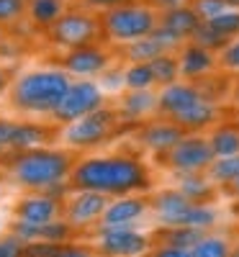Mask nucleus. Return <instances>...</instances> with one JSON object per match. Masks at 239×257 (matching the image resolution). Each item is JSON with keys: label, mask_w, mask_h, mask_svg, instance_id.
Wrapping results in <instances>:
<instances>
[{"label": "nucleus", "mask_w": 239, "mask_h": 257, "mask_svg": "<svg viewBox=\"0 0 239 257\" xmlns=\"http://www.w3.org/2000/svg\"><path fill=\"white\" fill-rule=\"evenodd\" d=\"M72 185L77 190H93L103 196H126L149 185L144 167L132 157H93L72 170Z\"/></svg>", "instance_id": "f257e3e1"}, {"label": "nucleus", "mask_w": 239, "mask_h": 257, "mask_svg": "<svg viewBox=\"0 0 239 257\" xmlns=\"http://www.w3.org/2000/svg\"><path fill=\"white\" fill-rule=\"evenodd\" d=\"M70 90V77L62 70H39L13 85V105L29 113H54Z\"/></svg>", "instance_id": "f03ea898"}, {"label": "nucleus", "mask_w": 239, "mask_h": 257, "mask_svg": "<svg viewBox=\"0 0 239 257\" xmlns=\"http://www.w3.org/2000/svg\"><path fill=\"white\" fill-rule=\"evenodd\" d=\"M70 173V155L57 152V149H29L18 152L11 162V175L18 185L47 190L54 183H62V178Z\"/></svg>", "instance_id": "7ed1b4c3"}, {"label": "nucleus", "mask_w": 239, "mask_h": 257, "mask_svg": "<svg viewBox=\"0 0 239 257\" xmlns=\"http://www.w3.org/2000/svg\"><path fill=\"white\" fill-rule=\"evenodd\" d=\"M103 26H105L108 36H113L116 41H139L157 29V21L149 8L118 6V8H111L105 13Z\"/></svg>", "instance_id": "20e7f679"}, {"label": "nucleus", "mask_w": 239, "mask_h": 257, "mask_svg": "<svg viewBox=\"0 0 239 257\" xmlns=\"http://www.w3.org/2000/svg\"><path fill=\"white\" fill-rule=\"evenodd\" d=\"M100 103H103V93L98 85L90 80H80V82L70 85L67 95H64V100L59 103V108L52 116L64 123H75L85 116L100 111Z\"/></svg>", "instance_id": "39448f33"}, {"label": "nucleus", "mask_w": 239, "mask_h": 257, "mask_svg": "<svg viewBox=\"0 0 239 257\" xmlns=\"http://www.w3.org/2000/svg\"><path fill=\"white\" fill-rule=\"evenodd\" d=\"M213 160L216 155H213L208 139L203 137H185L167 152L170 167L178 170L180 175H193V173H201V170H208Z\"/></svg>", "instance_id": "423d86ee"}, {"label": "nucleus", "mask_w": 239, "mask_h": 257, "mask_svg": "<svg viewBox=\"0 0 239 257\" xmlns=\"http://www.w3.org/2000/svg\"><path fill=\"white\" fill-rule=\"evenodd\" d=\"M113 126H116V113L100 108L90 116L70 123L67 132H64V142L70 147H95L113 132Z\"/></svg>", "instance_id": "0eeeda50"}, {"label": "nucleus", "mask_w": 239, "mask_h": 257, "mask_svg": "<svg viewBox=\"0 0 239 257\" xmlns=\"http://www.w3.org/2000/svg\"><path fill=\"white\" fill-rule=\"evenodd\" d=\"M147 247H149V239L144 234L134 231V226L98 231V252L108 257H137Z\"/></svg>", "instance_id": "6e6552de"}, {"label": "nucleus", "mask_w": 239, "mask_h": 257, "mask_svg": "<svg viewBox=\"0 0 239 257\" xmlns=\"http://www.w3.org/2000/svg\"><path fill=\"white\" fill-rule=\"evenodd\" d=\"M95 31H98V26H95V21L90 16L70 13V16H62L52 26V39L62 47L82 49V47H88V41H93Z\"/></svg>", "instance_id": "1a4fd4ad"}, {"label": "nucleus", "mask_w": 239, "mask_h": 257, "mask_svg": "<svg viewBox=\"0 0 239 257\" xmlns=\"http://www.w3.org/2000/svg\"><path fill=\"white\" fill-rule=\"evenodd\" d=\"M105 208H108V198L103 196V193L77 190L67 201V224L70 226H85L90 221H100Z\"/></svg>", "instance_id": "9d476101"}, {"label": "nucleus", "mask_w": 239, "mask_h": 257, "mask_svg": "<svg viewBox=\"0 0 239 257\" xmlns=\"http://www.w3.org/2000/svg\"><path fill=\"white\" fill-rule=\"evenodd\" d=\"M147 203L142 198H134V196H121L118 201L108 203L105 213L98 221V231H105V229H121V226H134V221L144 213Z\"/></svg>", "instance_id": "9b49d317"}, {"label": "nucleus", "mask_w": 239, "mask_h": 257, "mask_svg": "<svg viewBox=\"0 0 239 257\" xmlns=\"http://www.w3.org/2000/svg\"><path fill=\"white\" fill-rule=\"evenodd\" d=\"M57 211H59V201L47 196V193H39V196H29L18 203L16 216L29 224H49L54 221Z\"/></svg>", "instance_id": "f8f14e48"}, {"label": "nucleus", "mask_w": 239, "mask_h": 257, "mask_svg": "<svg viewBox=\"0 0 239 257\" xmlns=\"http://www.w3.org/2000/svg\"><path fill=\"white\" fill-rule=\"evenodd\" d=\"M201 98L203 95L195 90L193 85H178V82H172V85H167V88L160 93L157 105H160V111H165V113H170L172 118H175L183 111H188L190 105H195Z\"/></svg>", "instance_id": "ddd939ff"}, {"label": "nucleus", "mask_w": 239, "mask_h": 257, "mask_svg": "<svg viewBox=\"0 0 239 257\" xmlns=\"http://www.w3.org/2000/svg\"><path fill=\"white\" fill-rule=\"evenodd\" d=\"M157 211V219L165 224V226H178L180 219L185 216V211L193 206V201H188L180 190H162L160 196L152 201Z\"/></svg>", "instance_id": "4468645a"}, {"label": "nucleus", "mask_w": 239, "mask_h": 257, "mask_svg": "<svg viewBox=\"0 0 239 257\" xmlns=\"http://www.w3.org/2000/svg\"><path fill=\"white\" fill-rule=\"evenodd\" d=\"M139 139L147 149H152V152H170L178 142L185 139V134L178 123H152L142 132Z\"/></svg>", "instance_id": "2eb2a0df"}, {"label": "nucleus", "mask_w": 239, "mask_h": 257, "mask_svg": "<svg viewBox=\"0 0 239 257\" xmlns=\"http://www.w3.org/2000/svg\"><path fill=\"white\" fill-rule=\"evenodd\" d=\"M64 70L75 72V75H95V72L105 70V54L93 49V47L72 49L64 57Z\"/></svg>", "instance_id": "dca6fc26"}, {"label": "nucleus", "mask_w": 239, "mask_h": 257, "mask_svg": "<svg viewBox=\"0 0 239 257\" xmlns=\"http://www.w3.org/2000/svg\"><path fill=\"white\" fill-rule=\"evenodd\" d=\"M49 137L47 128H41L36 123H13V134L8 147L16 152H29V149H39V144H44Z\"/></svg>", "instance_id": "f3484780"}, {"label": "nucleus", "mask_w": 239, "mask_h": 257, "mask_svg": "<svg viewBox=\"0 0 239 257\" xmlns=\"http://www.w3.org/2000/svg\"><path fill=\"white\" fill-rule=\"evenodd\" d=\"M162 26L170 29L175 36L183 39V36H190V34L198 31L201 18H198V13H195L193 8H175V11H167V13H165Z\"/></svg>", "instance_id": "a211bd4d"}, {"label": "nucleus", "mask_w": 239, "mask_h": 257, "mask_svg": "<svg viewBox=\"0 0 239 257\" xmlns=\"http://www.w3.org/2000/svg\"><path fill=\"white\" fill-rule=\"evenodd\" d=\"M216 116V105L208 98H201L195 105H190L188 111H183L180 116H175V123L180 128H203L213 121Z\"/></svg>", "instance_id": "6ab92c4d"}, {"label": "nucleus", "mask_w": 239, "mask_h": 257, "mask_svg": "<svg viewBox=\"0 0 239 257\" xmlns=\"http://www.w3.org/2000/svg\"><path fill=\"white\" fill-rule=\"evenodd\" d=\"M213 67V54L198 44H193L183 52L180 57V72L188 75V77H195V75H203Z\"/></svg>", "instance_id": "aec40b11"}, {"label": "nucleus", "mask_w": 239, "mask_h": 257, "mask_svg": "<svg viewBox=\"0 0 239 257\" xmlns=\"http://www.w3.org/2000/svg\"><path fill=\"white\" fill-rule=\"evenodd\" d=\"M203 237H206V231L190 229V226H165L160 231V239L165 247H180V249H193Z\"/></svg>", "instance_id": "412c9836"}, {"label": "nucleus", "mask_w": 239, "mask_h": 257, "mask_svg": "<svg viewBox=\"0 0 239 257\" xmlns=\"http://www.w3.org/2000/svg\"><path fill=\"white\" fill-rule=\"evenodd\" d=\"M208 144L213 149L216 160L239 155V126H221V128H216V132L211 134V139H208Z\"/></svg>", "instance_id": "4be33fe9"}, {"label": "nucleus", "mask_w": 239, "mask_h": 257, "mask_svg": "<svg viewBox=\"0 0 239 257\" xmlns=\"http://www.w3.org/2000/svg\"><path fill=\"white\" fill-rule=\"evenodd\" d=\"M155 105H157V98L152 95L149 90H132V93L124 98L121 111L129 118H142L144 113H149L152 108H155Z\"/></svg>", "instance_id": "5701e85b"}, {"label": "nucleus", "mask_w": 239, "mask_h": 257, "mask_svg": "<svg viewBox=\"0 0 239 257\" xmlns=\"http://www.w3.org/2000/svg\"><path fill=\"white\" fill-rule=\"evenodd\" d=\"M126 54H129V59H134V64H149L152 59H157V57H162L167 52L162 49L160 41L152 39V34H149V36H144L139 41H132V47L126 49Z\"/></svg>", "instance_id": "b1692460"}, {"label": "nucleus", "mask_w": 239, "mask_h": 257, "mask_svg": "<svg viewBox=\"0 0 239 257\" xmlns=\"http://www.w3.org/2000/svg\"><path fill=\"white\" fill-rule=\"evenodd\" d=\"M178 190L183 193L188 201H193V203H203V201H208V198H211V193H213V190H211V183H208L206 178H201L198 173L183 175Z\"/></svg>", "instance_id": "393cba45"}, {"label": "nucleus", "mask_w": 239, "mask_h": 257, "mask_svg": "<svg viewBox=\"0 0 239 257\" xmlns=\"http://www.w3.org/2000/svg\"><path fill=\"white\" fill-rule=\"evenodd\" d=\"M216 221V211L211 206H203V203H193L188 211H185V216L180 219L178 226H190V229H201L206 231L208 226H213Z\"/></svg>", "instance_id": "a878e982"}, {"label": "nucleus", "mask_w": 239, "mask_h": 257, "mask_svg": "<svg viewBox=\"0 0 239 257\" xmlns=\"http://www.w3.org/2000/svg\"><path fill=\"white\" fill-rule=\"evenodd\" d=\"M208 175L216 183H236L239 180V155L213 160V165L208 167Z\"/></svg>", "instance_id": "bb28decb"}, {"label": "nucleus", "mask_w": 239, "mask_h": 257, "mask_svg": "<svg viewBox=\"0 0 239 257\" xmlns=\"http://www.w3.org/2000/svg\"><path fill=\"white\" fill-rule=\"evenodd\" d=\"M62 13V0H34L31 3V18L41 26L57 24Z\"/></svg>", "instance_id": "cd10ccee"}, {"label": "nucleus", "mask_w": 239, "mask_h": 257, "mask_svg": "<svg viewBox=\"0 0 239 257\" xmlns=\"http://www.w3.org/2000/svg\"><path fill=\"white\" fill-rule=\"evenodd\" d=\"M149 67H152V75H155V82H162V85H172L175 77H178V72H180V64L170 54H162L157 59H152Z\"/></svg>", "instance_id": "c85d7f7f"}, {"label": "nucleus", "mask_w": 239, "mask_h": 257, "mask_svg": "<svg viewBox=\"0 0 239 257\" xmlns=\"http://www.w3.org/2000/svg\"><path fill=\"white\" fill-rule=\"evenodd\" d=\"M193 257H231L229 242L221 237H206L193 247Z\"/></svg>", "instance_id": "c756f323"}, {"label": "nucleus", "mask_w": 239, "mask_h": 257, "mask_svg": "<svg viewBox=\"0 0 239 257\" xmlns=\"http://www.w3.org/2000/svg\"><path fill=\"white\" fill-rule=\"evenodd\" d=\"M124 82H126V88H132V90H149V85L155 82V75H152L149 64H132V67L124 72Z\"/></svg>", "instance_id": "7c9ffc66"}, {"label": "nucleus", "mask_w": 239, "mask_h": 257, "mask_svg": "<svg viewBox=\"0 0 239 257\" xmlns=\"http://www.w3.org/2000/svg\"><path fill=\"white\" fill-rule=\"evenodd\" d=\"M206 24L213 29V31H219L221 36H234L239 34V11H224L221 16H216L211 21H206Z\"/></svg>", "instance_id": "2f4dec72"}, {"label": "nucleus", "mask_w": 239, "mask_h": 257, "mask_svg": "<svg viewBox=\"0 0 239 257\" xmlns=\"http://www.w3.org/2000/svg\"><path fill=\"white\" fill-rule=\"evenodd\" d=\"M193 36H195V44L203 47V49H208V52H211V49L224 47L226 41H229V39H226V36H221L219 31H213L208 24H201V26H198V31H195Z\"/></svg>", "instance_id": "473e14b6"}, {"label": "nucleus", "mask_w": 239, "mask_h": 257, "mask_svg": "<svg viewBox=\"0 0 239 257\" xmlns=\"http://www.w3.org/2000/svg\"><path fill=\"white\" fill-rule=\"evenodd\" d=\"M62 247V242H26L24 257H57Z\"/></svg>", "instance_id": "72a5a7b5"}, {"label": "nucleus", "mask_w": 239, "mask_h": 257, "mask_svg": "<svg viewBox=\"0 0 239 257\" xmlns=\"http://www.w3.org/2000/svg\"><path fill=\"white\" fill-rule=\"evenodd\" d=\"M193 11L198 13V18H203V24H206V21L221 16L226 11V6H224V0H195V8Z\"/></svg>", "instance_id": "f704fd0d"}, {"label": "nucleus", "mask_w": 239, "mask_h": 257, "mask_svg": "<svg viewBox=\"0 0 239 257\" xmlns=\"http://www.w3.org/2000/svg\"><path fill=\"white\" fill-rule=\"evenodd\" d=\"M24 249H26V242L16 237V234L0 237V257H24Z\"/></svg>", "instance_id": "c9c22d12"}, {"label": "nucleus", "mask_w": 239, "mask_h": 257, "mask_svg": "<svg viewBox=\"0 0 239 257\" xmlns=\"http://www.w3.org/2000/svg\"><path fill=\"white\" fill-rule=\"evenodd\" d=\"M21 11H24V0H0V24L13 21Z\"/></svg>", "instance_id": "e433bc0d"}, {"label": "nucleus", "mask_w": 239, "mask_h": 257, "mask_svg": "<svg viewBox=\"0 0 239 257\" xmlns=\"http://www.w3.org/2000/svg\"><path fill=\"white\" fill-rule=\"evenodd\" d=\"M152 39H157L160 44H162V49H165V52L180 44V36H175V34H172L170 29H165V26H157L155 31H152Z\"/></svg>", "instance_id": "4c0bfd02"}, {"label": "nucleus", "mask_w": 239, "mask_h": 257, "mask_svg": "<svg viewBox=\"0 0 239 257\" xmlns=\"http://www.w3.org/2000/svg\"><path fill=\"white\" fill-rule=\"evenodd\" d=\"M224 64L226 67H231V70H239V41H234L231 47H226L224 49Z\"/></svg>", "instance_id": "58836bf2"}, {"label": "nucleus", "mask_w": 239, "mask_h": 257, "mask_svg": "<svg viewBox=\"0 0 239 257\" xmlns=\"http://www.w3.org/2000/svg\"><path fill=\"white\" fill-rule=\"evenodd\" d=\"M57 257H93V249L88 247H77V244H64Z\"/></svg>", "instance_id": "ea45409f"}, {"label": "nucleus", "mask_w": 239, "mask_h": 257, "mask_svg": "<svg viewBox=\"0 0 239 257\" xmlns=\"http://www.w3.org/2000/svg\"><path fill=\"white\" fill-rule=\"evenodd\" d=\"M152 257H193V249H180V247H160Z\"/></svg>", "instance_id": "a19ab883"}, {"label": "nucleus", "mask_w": 239, "mask_h": 257, "mask_svg": "<svg viewBox=\"0 0 239 257\" xmlns=\"http://www.w3.org/2000/svg\"><path fill=\"white\" fill-rule=\"evenodd\" d=\"M11 134H13V121L0 118V147H8V142H11Z\"/></svg>", "instance_id": "79ce46f5"}, {"label": "nucleus", "mask_w": 239, "mask_h": 257, "mask_svg": "<svg viewBox=\"0 0 239 257\" xmlns=\"http://www.w3.org/2000/svg\"><path fill=\"white\" fill-rule=\"evenodd\" d=\"M155 3H157L160 8H167V11H175V8H183V6H180V0H155Z\"/></svg>", "instance_id": "37998d69"}, {"label": "nucleus", "mask_w": 239, "mask_h": 257, "mask_svg": "<svg viewBox=\"0 0 239 257\" xmlns=\"http://www.w3.org/2000/svg\"><path fill=\"white\" fill-rule=\"evenodd\" d=\"M90 6H113V8H118V6H124V0H88Z\"/></svg>", "instance_id": "c03bdc74"}, {"label": "nucleus", "mask_w": 239, "mask_h": 257, "mask_svg": "<svg viewBox=\"0 0 239 257\" xmlns=\"http://www.w3.org/2000/svg\"><path fill=\"white\" fill-rule=\"evenodd\" d=\"M105 85H108V88H116V85H118V75H105Z\"/></svg>", "instance_id": "a18cd8bd"}, {"label": "nucleus", "mask_w": 239, "mask_h": 257, "mask_svg": "<svg viewBox=\"0 0 239 257\" xmlns=\"http://www.w3.org/2000/svg\"><path fill=\"white\" fill-rule=\"evenodd\" d=\"M226 8H239V0H224Z\"/></svg>", "instance_id": "49530a36"}, {"label": "nucleus", "mask_w": 239, "mask_h": 257, "mask_svg": "<svg viewBox=\"0 0 239 257\" xmlns=\"http://www.w3.org/2000/svg\"><path fill=\"white\" fill-rule=\"evenodd\" d=\"M3 88H6V72L0 70V90H3Z\"/></svg>", "instance_id": "de8ad7c7"}, {"label": "nucleus", "mask_w": 239, "mask_h": 257, "mask_svg": "<svg viewBox=\"0 0 239 257\" xmlns=\"http://www.w3.org/2000/svg\"><path fill=\"white\" fill-rule=\"evenodd\" d=\"M231 257H239V244H236V249H231Z\"/></svg>", "instance_id": "09e8293b"}, {"label": "nucleus", "mask_w": 239, "mask_h": 257, "mask_svg": "<svg viewBox=\"0 0 239 257\" xmlns=\"http://www.w3.org/2000/svg\"><path fill=\"white\" fill-rule=\"evenodd\" d=\"M234 193H236V196H239V180L234 183Z\"/></svg>", "instance_id": "8fccbe9b"}, {"label": "nucleus", "mask_w": 239, "mask_h": 257, "mask_svg": "<svg viewBox=\"0 0 239 257\" xmlns=\"http://www.w3.org/2000/svg\"><path fill=\"white\" fill-rule=\"evenodd\" d=\"M234 213H236V216H239V203H236V206H234Z\"/></svg>", "instance_id": "3c124183"}, {"label": "nucleus", "mask_w": 239, "mask_h": 257, "mask_svg": "<svg viewBox=\"0 0 239 257\" xmlns=\"http://www.w3.org/2000/svg\"><path fill=\"white\" fill-rule=\"evenodd\" d=\"M236 100H239V85H236Z\"/></svg>", "instance_id": "603ef678"}, {"label": "nucleus", "mask_w": 239, "mask_h": 257, "mask_svg": "<svg viewBox=\"0 0 239 257\" xmlns=\"http://www.w3.org/2000/svg\"><path fill=\"white\" fill-rule=\"evenodd\" d=\"M236 126H239V118H236Z\"/></svg>", "instance_id": "864d4df0"}, {"label": "nucleus", "mask_w": 239, "mask_h": 257, "mask_svg": "<svg viewBox=\"0 0 239 257\" xmlns=\"http://www.w3.org/2000/svg\"><path fill=\"white\" fill-rule=\"evenodd\" d=\"M0 152H3V147H0Z\"/></svg>", "instance_id": "5fc2aeb1"}]
</instances>
